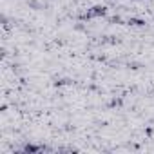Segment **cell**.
Instances as JSON below:
<instances>
[{
  "mask_svg": "<svg viewBox=\"0 0 154 154\" xmlns=\"http://www.w3.org/2000/svg\"><path fill=\"white\" fill-rule=\"evenodd\" d=\"M103 15H107V8L105 6H93L89 11H87V15H84V18H93V17H103Z\"/></svg>",
  "mask_w": 154,
  "mask_h": 154,
  "instance_id": "cell-1",
  "label": "cell"
},
{
  "mask_svg": "<svg viewBox=\"0 0 154 154\" xmlns=\"http://www.w3.org/2000/svg\"><path fill=\"white\" fill-rule=\"evenodd\" d=\"M129 24L131 26H145V20H141V18H129Z\"/></svg>",
  "mask_w": 154,
  "mask_h": 154,
  "instance_id": "cell-2",
  "label": "cell"
},
{
  "mask_svg": "<svg viewBox=\"0 0 154 154\" xmlns=\"http://www.w3.org/2000/svg\"><path fill=\"white\" fill-rule=\"evenodd\" d=\"M24 150H26V152H38V150H40V147H35V145H26V147H24Z\"/></svg>",
  "mask_w": 154,
  "mask_h": 154,
  "instance_id": "cell-3",
  "label": "cell"
},
{
  "mask_svg": "<svg viewBox=\"0 0 154 154\" xmlns=\"http://www.w3.org/2000/svg\"><path fill=\"white\" fill-rule=\"evenodd\" d=\"M132 2H138V0H132Z\"/></svg>",
  "mask_w": 154,
  "mask_h": 154,
  "instance_id": "cell-4",
  "label": "cell"
}]
</instances>
